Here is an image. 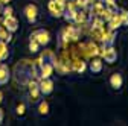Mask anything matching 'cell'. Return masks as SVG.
Listing matches in <instances>:
<instances>
[{"label": "cell", "mask_w": 128, "mask_h": 126, "mask_svg": "<svg viewBox=\"0 0 128 126\" xmlns=\"http://www.w3.org/2000/svg\"><path fill=\"white\" fill-rule=\"evenodd\" d=\"M23 15H24V18H26V21L29 24H34L37 21V18H38V8H37V5H34V3L26 5L24 9H23Z\"/></svg>", "instance_id": "obj_1"}, {"label": "cell", "mask_w": 128, "mask_h": 126, "mask_svg": "<svg viewBox=\"0 0 128 126\" xmlns=\"http://www.w3.org/2000/svg\"><path fill=\"white\" fill-rule=\"evenodd\" d=\"M30 38L35 40L40 46H47L50 43V34L47 32L46 29H38V30H35V32H32Z\"/></svg>", "instance_id": "obj_2"}, {"label": "cell", "mask_w": 128, "mask_h": 126, "mask_svg": "<svg viewBox=\"0 0 128 126\" xmlns=\"http://www.w3.org/2000/svg\"><path fill=\"white\" fill-rule=\"evenodd\" d=\"M38 88H40L41 96H49V94L54 91V81L50 79V77L40 79V81H38Z\"/></svg>", "instance_id": "obj_3"}, {"label": "cell", "mask_w": 128, "mask_h": 126, "mask_svg": "<svg viewBox=\"0 0 128 126\" xmlns=\"http://www.w3.org/2000/svg\"><path fill=\"white\" fill-rule=\"evenodd\" d=\"M47 9H49V12H50L52 17L60 18V17H62L64 9H66V8H64L62 5H60L56 0H49V3H47Z\"/></svg>", "instance_id": "obj_4"}, {"label": "cell", "mask_w": 128, "mask_h": 126, "mask_svg": "<svg viewBox=\"0 0 128 126\" xmlns=\"http://www.w3.org/2000/svg\"><path fill=\"white\" fill-rule=\"evenodd\" d=\"M2 24L5 26V29L8 30V32H11V34H14L15 30L18 29V20L15 18L14 15H9V17H3Z\"/></svg>", "instance_id": "obj_5"}, {"label": "cell", "mask_w": 128, "mask_h": 126, "mask_svg": "<svg viewBox=\"0 0 128 126\" xmlns=\"http://www.w3.org/2000/svg\"><path fill=\"white\" fill-rule=\"evenodd\" d=\"M108 82H110V87L113 88V90H120L122 85H124V76L119 71H116V73H113V74L110 76Z\"/></svg>", "instance_id": "obj_6"}, {"label": "cell", "mask_w": 128, "mask_h": 126, "mask_svg": "<svg viewBox=\"0 0 128 126\" xmlns=\"http://www.w3.org/2000/svg\"><path fill=\"white\" fill-rule=\"evenodd\" d=\"M41 96V93H40V88H38V82L35 81H30L29 82V97L32 102H37Z\"/></svg>", "instance_id": "obj_7"}, {"label": "cell", "mask_w": 128, "mask_h": 126, "mask_svg": "<svg viewBox=\"0 0 128 126\" xmlns=\"http://www.w3.org/2000/svg\"><path fill=\"white\" fill-rule=\"evenodd\" d=\"M102 56H104L105 62H108V64H114L116 59H118V52L110 46V47H107V49L102 52Z\"/></svg>", "instance_id": "obj_8"}, {"label": "cell", "mask_w": 128, "mask_h": 126, "mask_svg": "<svg viewBox=\"0 0 128 126\" xmlns=\"http://www.w3.org/2000/svg\"><path fill=\"white\" fill-rule=\"evenodd\" d=\"M55 70V65L52 62H44L41 64V70H40V79H44V77H50L52 73Z\"/></svg>", "instance_id": "obj_9"}, {"label": "cell", "mask_w": 128, "mask_h": 126, "mask_svg": "<svg viewBox=\"0 0 128 126\" xmlns=\"http://www.w3.org/2000/svg\"><path fill=\"white\" fill-rule=\"evenodd\" d=\"M107 23H108V29H110V30H114V32H116V30L122 26V20H120L119 12H116V14L111 15V18H110Z\"/></svg>", "instance_id": "obj_10"}, {"label": "cell", "mask_w": 128, "mask_h": 126, "mask_svg": "<svg viewBox=\"0 0 128 126\" xmlns=\"http://www.w3.org/2000/svg\"><path fill=\"white\" fill-rule=\"evenodd\" d=\"M104 9H105V5H104L102 0H94V2H92V14L94 17H101Z\"/></svg>", "instance_id": "obj_11"}, {"label": "cell", "mask_w": 128, "mask_h": 126, "mask_svg": "<svg viewBox=\"0 0 128 126\" xmlns=\"http://www.w3.org/2000/svg\"><path fill=\"white\" fill-rule=\"evenodd\" d=\"M9 77H11V74H9V68H8V65L0 62V85L8 84Z\"/></svg>", "instance_id": "obj_12"}, {"label": "cell", "mask_w": 128, "mask_h": 126, "mask_svg": "<svg viewBox=\"0 0 128 126\" xmlns=\"http://www.w3.org/2000/svg\"><path fill=\"white\" fill-rule=\"evenodd\" d=\"M88 68L93 74H98L102 71V61L101 59H92L90 64H88Z\"/></svg>", "instance_id": "obj_13"}, {"label": "cell", "mask_w": 128, "mask_h": 126, "mask_svg": "<svg viewBox=\"0 0 128 126\" xmlns=\"http://www.w3.org/2000/svg\"><path fill=\"white\" fill-rule=\"evenodd\" d=\"M49 111H50L49 102H47V100H41V102L38 103V108H37V113H38V116H43V117H46V116H49Z\"/></svg>", "instance_id": "obj_14"}, {"label": "cell", "mask_w": 128, "mask_h": 126, "mask_svg": "<svg viewBox=\"0 0 128 126\" xmlns=\"http://www.w3.org/2000/svg\"><path fill=\"white\" fill-rule=\"evenodd\" d=\"M8 58H9V47H8V43L0 40V62L6 61Z\"/></svg>", "instance_id": "obj_15"}, {"label": "cell", "mask_w": 128, "mask_h": 126, "mask_svg": "<svg viewBox=\"0 0 128 126\" xmlns=\"http://www.w3.org/2000/svg\"><path fill=\"white\" fill-rule=\"evenodd\" d=\"M11 38H12L11 32H8V30L5 29V26L2 24V26H0V40H2V41H6V43H9V41H11Z\"/></svg>", "instance_id": "obj_16"}, {"label": "cell", "mask_w": 128, "mask_h": 126, "mask_svg": "<svg viewBox=\"0 0 128 126\" xmlns=\"http://www.w3.org/2000/svg\"><path fill=\"white\" fill-rule=\"evenodd\" d=\"M104 5H105L110 11H113L114 14L119 12V8H118V5H116V0H104Z\"/></svg>", "instance_id": "obj_17"}, {"label": "cell", "mask_w": 128, "mask_h": 126, "mask_svg": "<svg viewBox=\"0 0 128 126\" xmlns=\"http://www.w3.org/2000/svg\"><path fill=\"white\" fill-rule=\"evenodd\" d=\"M15 114H17L18 117H23L26 114V103L24 102H20L17 106H15Z\"/></svg>", "instance_id": "obj_18"}, {"label": "cell", "mask_w": 128, "mask_h": 126, "mask_svg": "<svg viewBox=\"0 0 128 126\" xmlns=\"http://www.w3.org/2000/svg\"><path fill=\"white\" fill-rule=\"evenodd\" d=\"M40 47H41V46H40L35 40H32V38H30V41H29V52H30V53H37Z\"/></svg>", "instance_id": "obj_19"}, {"label": "cell", "mask_w": 128, "mask_h": 126, "mask_svg": "<svg viewBox=\"0 0 128 126\" xmlns=\"http://www.w3.org/2000/svg\"><path fill=\"white\" fill-rule=\"evenodd\" d=\"M119 15H120V20H122V26H128V11L119 9Z\"/></svg>", "instance_id": "obj_20"}, {"label": "cell", "mask_w": 128, "mask_h": 126, "mask_svg": "<svg viewBox=\"0 0 128 126\" xmlns=\"http://www.w3.org/2000/svg\"><path fill=\"white\" fill-rule=\"evenodd\" d=\"M73 68H75V71H78V73H82L84 70H86V62H82V61H75L73 62Z\"/></svg>", "instance_id": "obj_21"}, {"label": "cell", "mask_w": 128, "mask_h": 126, "mask_svg": "<svg viewBox=\"0 0 128 126\" xmlns=\"http://www.w3.org/2000/svg\"><path fill=\"white\" fill-rule=\"evenodd\" d=\"M73 21H75V23H84V21H86V15H84V12H78V11H76Z\"/></svg>", "instance_id": "obj_22"}, {"label": "cell", "mask_w": 128, "mask_h": 126, "mask_svg": "<svg viewBox=\"0 0 128 126\" xmlns=\"http://www.w3.org/2000/svg\"><path fill=\"white\" fill-rule=\"evenodd\" d=\"M12 12H14L12 6H9V5H3V9H2L3 17H9V15H12Z\"/></svg>", "instance_id": "obj_23"}, {"label": "cell", "mask_w": 128, "mask_h": 126, "mask_svg": "<svg viewBox=\"0 0 128 126\" xmlns=\"http://www.w3.org/2000/svg\"><path fill=\"white\" fill-rule=\"evenodd\" d=\"M11 0H0V5H9Z\"/></svg>", "instance_id": "obj_24"}, {"label": "cell", "mask_w": 128, "mask_h": 126, "mask_svg": "<svg viewBox=\"0 0 128 126\" xmlns=\"http://www.w3.org/2000/svg\"><path fill=\"white\" fill-rule=\"evenodd\" d=\"M2 122H3V109L0 108V123H2Z\"/></svg>", "instance_id": "obj_25"}, {"label": "cell", "mask_w": 128, "mask_h": 126, "mask_svg": "<svg viewBox=\"0 0 128 126\" xmlns=\"http://www.w3.org/2000/svg\"><path fill=\"white\" fill-rule=\"evenodd\" d=\"M2 102H3V93L0 91V103H2Z\"/></svg>", "instance_id": "obj_26"}]
</instances>
